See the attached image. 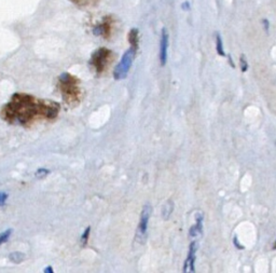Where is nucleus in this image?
Segmentation results:
<instances>
[{"mask_svg":"<svg viewBox=\"0 0 276 273\" xmlns=\"http://www.w3.org/2000/svg\"><path fill=\"white\" fill-rule=\"evenodd\" d=\"M59 109L56 102L16 93L2 107L0 116L10 124L30 127L41 121H52L58 116Z\"/></svg>","mask_w":276,"mask_h":273,"instance_id":"obj_1","label":"nucleus"},{"mask_svg":"<svg viewBox=\"0 0 276 273\" xmlns=\"http://www.w3.org/2000/svg\"><path fill=\"white\" fill-rule=\"evenodd\" d=\"M57 86L65 104L70 107L79 105L82 98V91L80 88V80L77 77L69 73H63L58 77Z\"/></svg>","mask_w":276,"mask_h":273,"instance_id":"obj_2","label":"nucleus"},{"mask_svg":"<svg viewBox=\"0 0 276 273\" xmlns=\"http://www.w3.org/2000/svg\"><path fill=\"white\" fill-rule=\"evenodd\" d=\"M115 58V53L107 48H100L93 52L90 59V65L93 67L94 72L97 75L105 73L107 68L110 66Z\"/></svg>","mask_w":276,"mask_h":273,"instance_id":"obj_3","label":"nucleus"},{"mask_svg":"<svg viewBox=\"0 0 276 273\" xmlns=\"http://www.w3.org/2000/svg\"><path fill=\"white\" fill-rule=\"evenodd\" d=\"M135 54H136V51L133 50L132 48H129L128 50L123 54L120 63L117 65L115 72H113V78L116 80H122L126 77L127 73L132 67V63L134 61Z\"/></svg>","mask_w":276,"mask_h":273,"instance_id":"obj_4","label":"nucleus"},{"mask_svg":"<svg viewBox=\"0 0 276 273\" xmlns=\"http://www.w3.org/2000/svg\"><path fill=\"white\" fill-rule=\"evenodd\" d=\"M113 24H115V21H113L111 16H106V18L102 19L100 24H97L94 27L93 34L95 36H100L105 38V39H108V38L111 36Z\"/></svg>","mask_w":276,"mask_h":273,"instance_id":"obj_5","label":"nucleus"},{"mask_svg":"<svg viewBox=\"0 0 276 273\" xmlns=\"http://www.w3.org/2000/svg\"><path fill=\"white\" fill-rule=\"evenodd\" d=\"M151 206L149 204H146L143 210H142V214H140V221L138 225V231H137V238L142 239V241L144 242V240L147 236V230H148V223H149V218L151 215Z\"/></svg>","mask_w":276,"mask_h":273,"instance_id":"obj_6","label":"nucleus"},{"mask_svg":"<svg viewBox=\"0 0 276 273\" xmlns=\"http://www.w3.org/2000/svg\"><path fill=\"white\" fill-rule=\"evenodd\" d=\"M167 50H169V32L166 28H162L160 39V63L164 66L167 61Z\"/></svg>","mask_w":276,"mask_h":273,"instance_id":"obj_7","label":"nucleus"},{"mask_svg":"<svg viewBox=\"0 0 276 273\" xmlns=\"http://www.w3.org/2000/svg\"><path fill=\"white\" fill-rule=\"evenodd\" d=\"M198 249V245L196 242H192L190 245V249H189L188 257L185 261V266H183V272H196L194 268V263H196V252Z\"/></svg>","mask_w":276,"mask_h":273,"instance_id":"obj_8","label":"nucleus"},{"mask_svg":"<svg viewBox=\"0 0 276 273\" xmlns=\"http://www.w3.org/2000/svg\"><path fill=\"white\" fill-rule=\"evenodd\" d=\"M128 42L133 50L137 51L139 46V31L137 28H132L128 32Z\"/></svg>","mask_w":276,"mask_h":273,"instance_id":"obj_9","label":"nucleus"},{"mask_svg":"<svg viewBox=\"0 0 276 273\" xmlns=\"http://www.w3.org/2000/svg\"><path fill=\"white\" fill-rule=\"evenodd\" d=\"M203 231V216L199 214L197 216V223L190 229V237H197Z\"/></svg>","mask_w":276,"mask_h":273,"instance_id":"obj_10","label":"nucleus"},{"mask_svg":"<svg viewBox=\"0 0 276 273\" xmlns=\"http://www.w3.org/2000/svg\"><path fill=\"white\" fill-rule=\"evenodd\" d=\"M73 3L80 8H91L100 2V0H70Z\"/></svg>","mask_w":276,"mask_h":273,"instance_id":"obj_11","label":"nucleus"},{"mask_svg":"<svg viewBox=\"0 0 276 273\" xmlns=\"http://www.w3.org/2000/svg\"><path fill=\"white\" fill-rule=\"evenodd\" d=\"M216 50H217V53L219 54L220 56H226L223 38H221L220 34L216 35Z\"/></svg>","mask_w":276,"mask_h":273,"instance_id":"obj_12","label":"nucleus"},{"mask_svg":"<svg viewBox=\"0 0 276 273\" xmlns=\"http://www.w3.org/2000/svg\"><path fill=\"white\" fill-rule=\"evenodd\" d=\"M173 210H174V204H173V202L171 200L167 201L166 203H165V205H164V207H163V212H162L164 219H167V218L170 217Z\"/></svg>","mask_w":276,"mask_h":273,"instance_id":"obj_13","label":"nucleus"},{"mask_svg":"<svg viewBox=\"0 0 276 273\" xmlns=\"http://www.w3.org/2000/svg\"><path fill=\"white\" fill-rule=\"evenodd\" d=\"M25 258V256L22 253H12L10 255V259L13 261V263L19 264L21 261H23Z\"/></svg>","mask_w":276,"mask_h":273,"instance_id":"obj_14","label":"nucleus"},{"mask_svg":"<svg viewBox=\"0 0 276 273\" xmlns=\"http://www.w3.org/2000/svg\"><path fill=\"white\" fill-rule=\"evenodd\" d=\"M11 233H12V229H9V230H5L4 232L0 233V245L8 241Z\"/></svg>","mask_w":276,"mask_h":273,"instance_id":"obj_15","label":"nucleus"},{"mask_svg":"<svg viewBox=\"0 0 276 273\" xmlns=\"http://www.w3.org/2000/svg\"><path fill=\"white\" fill-rule=\"evenodd\" d=\"M240 63H241V70H242V72H243V73L247 72V69H248V64H247V61L245 59L244 54H242V55H241Z\"/></svg>","mask_w":276,"mask_h":273,"instance_id":"obj_16","label":"nucleus"},{"mask_svg":"<svg viewBox=\"0 0 276 273\" xmlns=\"http://www.w3.org/2000/svg\"><path fill=\"white\" fill-rule=\"evenodd\" d=\"M90 231H91V228L88 227V228H86V230L84 231L82 238H81V241H82V244H83V245H85L86 243H88V239H89V236H90Z\"/></svg>","mask_w":276,"mask_h":273,"instance_id":"obj_17","label":"nucleus"},{"mask_svg":"<svg viewBox=\"0 0 276 273\" xmlns=\"http://www.w3.org/2000/svg\"><path fill=\"white\" fill-rule=\"evenodd\" d=\"M7 199H8V194L7 193L0 192V205H4Z\"/></svg>","mask_w":276,"mask_h":273,"instance_id":"obj_18","label":"nucleus"},{"mask_svg":"<svg viewBox=\"0 0 276 273\" xmlns=\"http://www.w3.org/2000/svg\"><path fill=\"white\" fill-rule=\"evenodd\" d=\"M262 23H263V26H264V29H266L267 32H269V27H270V23H269V21L267 19H264L262 21Z\"/></svg>","mask_w":276,"mask_h":273,"instance_id":"obj_19","label":"nucleus"},{"mask_svg":"<svg viewBox=\"0 0 276 273\" xmlns=\"http://www.w3.org/2000/svg\"><path fill=\"white\" fill-rule=\"evenodd\" d=\"M181 7H182V9H183V10H189V9H190V4H189V2H188V1H186V2H183V3H182Z\"/></svg>","mask_w":276,"mask_h":273,"instance_id":"obj_20","label":"nucleus"},{"mask_svg":"<svg viewBox=\"0 0 276 273\" xmlns=\"http://www.w3.org/2000/svg\"><path fill=\"white\" fill-rule=\"evenodd\" d=\"M234 244H235V246H236V247H239V248H241V249H242V248H244V247H243L242 245L239 243V241H237V239H236V238H234Z\"/></svg>","mask_w":276,"mask_h":273,"instance_id":"obj_21","label":"nucleus"},{"mask_svg":"<svg viewBox=\"0 0 276 273\" xmlns=\"http://www.w3.org/2000/svg\"><path fill=\"white\" fill-rule=\"evenodd\" d=\"M45 272H47V273H51V272H53L52 267H48V268H46V269H45Z\"/></svg>","mask_w":276,"mask_h":273,"instance_id":"obj_22","label":"nucleus"},{"mask_svg":"<svg viewBox=\"0 0 276 273\" xmlns=\"http://www.w3.org/2000/svg\"><path fill=\"white\" fill-rule=\"evenodd\" d=\"M229 59H230V63H231V66H232V67H234V64H233V61H232L231 55H229Z\"/></svg>","mask_w":276,"mask_h":273,"instance_id":"obj_23","label":"nucleus"},{"mask_svg":"<svg viewBox=\"0 0 276 273\" xmlns=\"http://www.w3.org/2000/svg\"><path fill=\"white\" fill-rule=\"evenodd\" d=\"M274 249H276V242H275V244H274Z\"/></svg>","mask_w":276,"mask_h":273,"instance_id":"obj_24","label":"nucleus"}]
</instances>
